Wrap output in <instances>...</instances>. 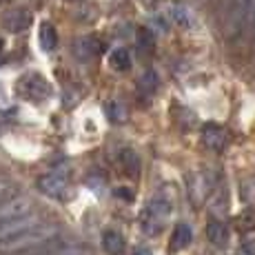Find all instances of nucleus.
I'll list each match as a JSON object with an SVG mask.
<instances>
[{
	"label": "nucleus",
	"mask_w": 255,
	"mask_h": 255,
	"mask_svg": "<svg viewBox=\"0 0 255 255\" xmlns=\"http://www.w3.org/2000/svg\"><path fill=\"white\" fill-rule=\"evenodd\" d=\"M58 235L56 224H31L24 227L22 231L7 235L0 240V253H22V251H31V249H40L45 244L53 242Z\"/></svg>",
	"instance_id": "nucleus-1"
},
{
	"label": "nucleus",
	"mask_w": 255,
	"mask_h": 255,
	"mask_svg": "<svg viewBox=\"0 0 255 255\" xmlns=\"http://www.w3.org/2000/svg\"><path fill=\"white\" fill-rule=\"evenodd\" d=\"M171 211H173V202H171V198L164 193V191H158V193L146 202V207L142 209V215H140L142 231L149 235V238L160 235L164 231L166 222H169Z\"/></svg>",
	"instance_id": "nucleus-2"
},
{
	"label": "nucleus",
	"mask_w": 255,
	"mask_h": 255,
	"mask_svg": "<svg viewBox=\"0 0 255 255\" xmlns=\"http://www.w3.org/2000/svg\"><path fill=\"white\" fill-rule=\"evenodd\" d=\"M231 33L235 38L244 36L255 22V0H231Z\"/></svg>",
	"instance_id": "nucleus-3"
},
{
	"label": "nucleus",
	"mask_w": 255,
	"mask_h": 255,
	"mask_svg": "<svg viewBox=\"0 0 255 255\" xmlns=\"http://www.w3.org/2000/svg\"><path fill=\"white\" fill-rule=\"evenodd\" d=\"M36 184L42 195L53 198V200H65L71 193V180L65 171H51V173L40 175Z\"/></svg>",
	"instance_id": "nucleus-4"
},
{
	"label": "nucleus",
	"mask_w": 255,
	"mask_h": 255,
	"mask_svg": "<svg viewBox=\"0 0 255 255\" xmlns=\"http://www.w3.org/2000/svg\"><path fill=\"white\" fill-rule=\"evenodd\" d=\"M18 93H20L24 100L42 102L51 96V85L40 73H24L20 80H18Z\"/></svg>",
	"instance_id": "nucleus-5"
},
{
	"label": "nucleus",
	"mask_w": 255,
	"mask_h": 255,
	"mask_svg": "<svg viewBox=\"0 0 255 255\" xmlns=\"http://www.w3.org/2000/svg\"><path fill=\"white\" fill-rule=\"evenodd\" d=\"M202 142L211 151H222L229 142L227 129L220 127V125H215V122H209V125L202 127Z\"/></svg>",
	"instance_id": "nucleus-6"
},
{
	"label": "nucleus",
	"mask_w": 255,
	"mask_h": 255,
	"mask_svg": "<svg viewBox=\"0 0 255 255\" xmlns=\"http://www.w3.org/2000/svg\"><path fill=\"white\" fill-rule=\"evenodd\" d=\"M24 213H31V200L9 198V200H4V202H0V222L18 218V215H24Z\"/></svg>",
	"instance_id": "nucleus-7"
},
{
	"label": "nucleus",
	"mask_w": 255,
	"mask_h": 255,
	"mask_svg": "<svg viewBox=\"0 0 255 255\" xmlns=\"http://www.w3.org/2000/svg\"><path fill=\"white\" fill-rule=\"evenodd\" d=\"M36 215L33 213H24V215H18V218H11V220H4V222H0V240L7 238V235H13L18 231H22L24 227H31V224H36Z\"/></svg>",
	"instance_id": "nucleus-8"
},
{
	"label": "nucleus",
	"mask_w": 255,
	"mask_h": 255,
	"mask_svg": "<svg viewBox=\"0 0 255 255\" xmlns=\"http://www.w3.org/2000/svg\"><path fill=\"white\" fill-rule=\"evenodd\" d=\"M29 22H31V13L27 9H11L2 16V24L9 31H22L29 27Z\"/></svg>",
	"instance_id": "nucleus-9"
},
{
	"label": "nucleus",
	"mask_w": 255,
	"mask_h": 255,
	"mask_svg": "<svg viewBox=\"0 0 255 255\" xmlns=\"http://www.w3.org/2000/svg\"><path fill=\"white\" fill-rule=\"evenodd\" d=\"M207 238L209 242L213 244V247H227L229 244V229L224 222H220V220H211L209 227H207Z\"/></svg>",
	"instance_id": "nucleus-10"
},
{
	"label": "nucleus",
	"mask_w": 255,
	"mask_h": 255,
	"mask_svg": "<svg viewBox=\"0 0 255 255\" xmlns=\"http://www.w3.org/2000/svg\"><path fill=\"white\" fill-rule=\"evenodd\" d=\"M100 42L93 40V38H80V40H76V45H73V53L78 56V60H91V58L98 56V51H100Z\"/></svg>",
	"instance_id": "nucleus-11"
},
{
	"label": "nucleus",
	"mask_w": 255,
	"mask_h": 255,
	"mask_svg": "<svg viewBox=\"0 0 255 255\" xmlns=\"http://www.w3.org/2000/svg\"><path fill=\"white\" fill-rule=\"evenodd\" d=\"M102 247L109 255H125L127 251V242L118 231H105L102 235Z\"/></svg>",
	"instance_id": "nucleus-12"
},
{
	"label": "nucleus",
	"mask_w": 255,
	"mask_h": 255,
	"mask_svg": "<svg viewBox=\"0 0 255 255\" xmlns=\"http://www.w3.org/2000/svg\"><path fill=\"white\" fill-rule=\"evenodd\" d=\"M191 240H193V231H191V227L186 222H180L178 227L173 229V238H171V249L173 251H182L191 244Z\"/></svg>",
	"instance_id": "nucleus-13"
},
{
	"label": "nucleus",
	"mask_w": 255,
	"mask_h": 255,
	"mask_svg": "<svg viewBox=\"0 0 255 255\" xmlns=\"http://www.w3.org/2000/svg\"><path fill=\"white\" fill-rule=\"evenodd\" d=\"M38 42H40V47L45 49V51H53V49L58 47V33L51 22L40 24V29H38Z\"/></svg>",
	"instance_id": "nucleus-14"
},
{
	"label": "nucleus",
	"mask_w": 255,
	"mask_h": 255,
	"mask_svg": "<svg viewBox=\"0 0 255 255\" xmlns=\"http://www.w3.org/2000/svg\"><path fill=\"white\" fill-rule=\"evenodd\" d=\"M169 16H171V20L178 24V27L189 29L191 24H193V16H191L189 7H184L182 2H173V4H171V7H169Z\"/></svg>",
	"instance_id": "nucleus-15"
},
{
	"label": "nucleus",
	"mask_w": 255,
	"mask_h": 255,
	"mask_svg": "<svg viewBox=\"0 0 255 255\" xmlns=\"http://www.w3.org/2000/svg\"><path fill=\"white\" fill-rule=\"evenodd\" d=\"M235 227L240 233H251L255 231V207L244 209L242 213L235 215Z\"/></svg>",
	"instance_id": "nucleus-16"
},
{
	"label": "nucleus",
	"mask_w": 255,
	"mask_h": 255,
	"mask_svg": "<svg viewBox=\"0 0 255 255\" xmlns=\"http://www.w3.org/2000/svg\"><path fill=\"white\" fill-rule=\"evenodd\" d=\"M109 65L116 71H129L131 69V56L127 49H114L109 56Z\"/></svg>",
	"instance_id": "nucleus-17"
},
{
	"label": "nucleus",
	"mask_w": 255,
	"mask_h": 255,
	"mask_svg": "<svg viewBox=\"0 0 255 255\" xmlns=\"http://www.w3.org/2000/svg\"><path fill=\"white\" fill-rule=\"evenodd\" d=\"M120 166H122V171H125L127 175H131V178H135L138 175V169H140V162H138V155L133 153V151H129V149H125L120 153Z\"/></svg>",
	"instance_id": "nucleus-18"
},
{
	"label": "nucleus",
	"mask_w": 255,
	"mask_h": 255,
	"mask_svg": "<svg viewBox=\"0 0 255 255\" xmlns=\"http://www.w3.org/2000/svg\"><path fill=\"white\" fill-rule=\"evenodd\" d=\"M109 116H111V120L114 122H125L127 120V111H125V107H122V102H118L114 100L109 105Z\"/></svg>",
	"instance_id": "nucleus-19"
},
{
	"label": "nucleus",
	"mask_w": 255,
	"mask_h": 255,
	"mask_svg": "<svg viewBox=\"0 0 255 255\" xmlns=\"http://www.w3.org/2000/svg\"><path fill=\"white\" fill-rule=\"evenodd\" d=\"M11 195H13V184L7 178H0V202L9 200Z\"/></svg>",
	"instance_id": "nucleus-20"
},
{
	"label": "nucleus",
	"mask_w": 255,
	"mask_h": 255,
	"mask_svg": "<svg viewBox=\"0 0 255 255\" xmlns=\"http://www.w3.org/2000/svg\"><path fill=\"white\" fill-rule=\"evenodd\" d=\"M49 255H91V251L87 249H80V247H67V249H60V251H53Z\"/></svg>",
	"instance_id": "nucleus-21"
},
{
	"label": "nucleus",
	"mask_w": 255,
	"mask_h": 255,
	"mask_svg": "<svg viewBox=\"0 0 255 255\" xmlns=\"http://www.w3.org/2000/svg\"><path fill=\"white\" fill-rule=\"evenodd\" d=\"M238 255H255V240H247L238 249Z\"/></svg>",
	"instance_id": "nucleus-22"
},
{
	"label": "nucleus",
	"mask_w": 255,
	"mask_h": 255,
	"mask_svg": "<svg viewBox=\"0 0 255 255\" xmlns=\"http://www.w3.org/2000/svg\"><path fill=\"white\" fill-rule=\"evenodd\" d=\"M133 255H151L149 251H146V249H138V251H135Z\"/></svg>",
	"instance_id": "nucleus-23"
},
{
	"label": "nucleus",
	"mask_w": 255,
	"mask_h": 255,
	"mask_svg": "<svg viewBox=\"0 0 255 255\" xmlns=\"http://www.w3.org/2000/svg\"><path fill=\"white\" fill-rule=\"evenodd\" d=\"M0 2H9V0H0Z\"/></svg>",
	"instance_id": "nucleus-24"
},
{
	"label": "nucleus",
	"mask_w": 255,
	"mask_h": 255,
	"mask_svg": "<svg viewBox=\"0 0 255 255\" xmlns=\"http://www.w3.org/2000/svg\"><path fill=\"white\" fill-rule=\"evenodd\" d=\"M0 49H2V40H0Z\"/></svg>",
	"instance_id": "nucleus-25"
}]
</instances>
